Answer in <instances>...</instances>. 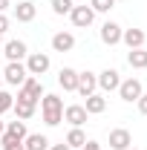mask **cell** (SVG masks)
Returning <instances> with one entry per match:
<instances>
[{"label": "cell", "mask_w": 147, "mask_h": 150, "mask_svg": "<svg viewBox=\"0 0 147 150\" xmlns=\"http://www.w3.org/2000/svg\"><path fill=\"white\" fill-rule=\"evenodd\" d=\"M127 150H139V147H127Z\"/></svg>", "instance_id": "35"}, {"label": "cell", "mask_w": 147, "mask_h": 150, "mask_svg": "<svg viewBox=\"0 0 147 150\" xmlns=\"http://www.w3.org/2000/svg\"><path fill=\"white\" fill-rule=\"evenodd\" d=\"M75 93H81L84 98L92 93H98V75L90 72V69H84V72H78V87H75Z\"/></svg>", "instance_id": "7"}, {"label": "cell", "mask_w": 147, "mask_h": 150, "mask_svg": "<svg viewBox=\"0 0 147 150\" xmlns=\"http://www.w3.org/2000/svg\"><path fill=\"white\" fill-rule=\"evenodd\" d=\"M69 20H72L75 29H87V26H92V20H95V12H92V6H72Z\"/></svg>", "instance_id": "6"}, {"label": "cell", "mask_w": 147, "mask_h": 150, "mask_svg": "<svg viewBox=\"0 0 147 150\" xmlns=\"http://www.w3.org/2000/svg\"><path fill=\"white\" fill-rule=\"evenodd\" d=\"M3 133H6V136H12V139H20V142H23V139L29 136V130H26V121H20V118H15V121H9Z\"/></svg>", "instance_id": "20"}, {"label": "cell", "mask_w": 147, "mask_h": 150, "mask_svg": "<svg viewBox=\"0 0 147 150\" xmlns=\"http://www.w3.org/2000/svg\"><path fill=\"white\" fill-rule=\"evenodd\" d=\"M72 0H52V12H55V15H69V12H72Z\"/></svg>", "instance_id": "25"}, {"label": "cell", "mask_w": 147, "mask_h": 150, "mask_svg": "<svg viewBox=\"0 0 147 150\" xmlns=\"http://www.w3.org/2000/svg\"><path fill=\"white\" fill-rule=\"evenodd\" d=\"M0 46H3V35H0Z\"/></svg>", "instance_id": "34"}, {"label": "cell", "mask_w": 147, "mask_h": 150, "mask_svg": "<svg viewBox=\"0 0 147 150\" xmlns=\"http://www.w3.org/2000/svg\"><path fill=\"white\" fill-rule=\"evenodd\" d=\"M23 147L26 150H49V139H46L43 133H29V136L23 139Z\"/></svg>", "instance_id": "18"}, {"label": "cell", "mask_w": 147, "mask_h": 150, "mask_svg": "<svg viewBox=\"0 0 147 150\" xmlns=\"http://www.w3.org/2000/svg\"><path fill=\"white\" fill-rule=\"evenodd\" d=\"M110 147L112 150H127V147H133V133L124 130V127L110 130Z\"/></svg>", "instance_id": "11"}, {"label": "cell", "mask_w": 147, "mask_h": 150, "mask_svg": "<svg viewBox=\"0 0 147 150\" xmlns=\"http://www.w3.org/2000/svg\"><path fill=\"white\" fill-rule=\"evenodd\" d=\"M121 32H124V29H121L118 23L107 20V23L101 26V32H98V35H101V40H104L107 46H115V43H121Z\"/></svg>", "instance_id": "12"}, {"label": "cell", "mask_w": 147, "mask_h": 150, "mask_svg": "<svg viewBox=\"0 0 147 150\" xmlns=\"http://www.w3.org/2000/svg\"><path fill=\"white\" fill-rule=\"evenodd\" d=\"M127 64L133 69H147V49L144 46H141V49H130L127 52Z\"/></svg>", "instance_id": "19"}, {"label": "cell", "mask_w": 147, "mask_h": 150, "mask_svg": "<svg viewBox=\"0 0 147 150\" xmlns=\"http://www.w3.org/2000/svg\"><path fill=\"white\" fill-rule=\"evenodd\" d=\"M3 32H9V18H6V15H0V35H3Z\"/></svg>", "instance_id": "29"}, {"label": "cell", "mask_w": 147, "mask_h": 150, "mask_svg": "<svg viewBox=\"0 0 147 150\" xmlns=\"http://www.w3.org/2000/svg\"><path fill=\"white\" fill-rule=\"evenodd\" d=\"M115 93L121 95V101L133 104V101H139V98H141L144 87H141V81H139V78H127V81H121V84H118V90H115Z\"/></svg>", "instance_id": "5"}, {"label": "cell", "mask_w": 147, "mask_h": 150, "mask_svg": "<svg viewBox=\"0 0 147 150\" xmlns=\"http://www.w3.org/2000/svg\"><path fill=\"white\" fill-rule=\"evenodd\" d=\"M64 118H66L72 127H84L87 118H90V112L84 110V104H69V107H64Z\"/></svg>", "instance_id": "10"}, {"label": "cell", "mask_w": 147, "mask_h": 150, "mask_svg": "<svg viewBox=\"0 0 147 150\" xmlns=\"http://www.w3.org/2000/svg\"><path fill=\"white\" fill-rule=\"evenodd\" d=\"M49 150H72L66 142H61V144H49Z\"/></svg>", "instance_id": "30"}, {"label": "cell", "mask_w": 147, "mask_h": 150, "mask_svg": "<svg viewBox=\"0 0 147 150\" xmlns=\"http://www.w3.org/2000/svg\"><path fill=\"white\" fill-rule=\"evenodd\" d=\"M15 115H18L20 121H29L32 115H35V110H37V104H29V101H15Z\"/></svg>", "instance_id": "21"}, {"label": "cell", "mask_w": 147, "mask_h": 150, "mask_svg": "<svg viewBox=\"0 0 147 150\" xmlns=\"http://www.w3.org/2000/svg\"><path fill=\"white\" fill-rule=\"evenodd\" d=\"M144 40H147L144 29H124V32H121V43H127L130 49H141Z\"/></svg>", "instance_id": "16"}, {"label": "cell", "mask_w": 147, "mask_h": 150, "mask_svg": "<svg viewBox=\"0 0 147 150\" xmlns=\"http://www.w3.org/2000/svg\"><path fill=\"white\" fill-rule=\"evenodd\" d=\"M84 142H87V133L81 130V127H72V130L66 133V144L69 147H84Z\"/></svg>", "instance_id": "22"}, {"label": "cell", "mask_w": 147, "mask_h": 150, "mask_svg": "<svg viewBox=\"0 0 147 150\" xmlns=\"http://www.w3.org/2000/svg\"><path fill=\"white\" fill-rule=\"evenodd\" d=\"M0 147H3V150H26L20 139H12V136H6V133L0 136Z\"/></svg>", "instance_id": "23"}, {"label": "cell", "mask_w": 147, "mask_h": 150, "mask_svg": "<svg viewBox=\"0 0 147 150\" xmlns=\"http://www.w3.org/2000/svg\"><path fill=\"white\" fill-rule=\"evenodd\" d=\"M136 104H139V112H141V115H147V93H141V98H139Z\"/></svg>", "instance_id": "27"}, {"label": "cell", "mask_w": 147, "mask_h": 150, "mask_svg": "<svg viewBox=\"0 0 147 150\" xmlns=\"http://www.w3.org/2000/svg\"><path fill=\"white\" fill-rule=\"evenodd\" d=\"M58 84L64 87V93H75V87H78V69L64 67V69L58 72Z\"/></svg>", "instance_id": "15"}, {"label": "cell", "mask_w": 147, "mask_h": 150, "mask_svg": "<svg viewBox=\"0 0 147 150\" xmlns=\"http://www.w3.org/2000/svg\"><path fill=\"white\" fill-rule=\"evenodd\" d=\"M49 67H52V61H49L46 52H29V55H26V72L35 75V78L37 75H46Z\"/></svg>", "instance_id": "4"}, {"label": "cell", "mask_w": 147, "mask_h": 150, "mask_svg": "<svg viewBox=\"0 0 147 150\" xmlns=\"http://www.w3.org/2000/svg\"><path fill=\"white\" fill-rule=\"evenodd\" d=\"M3 55H6V61H26L29 49H26V43L20 38H15V40H6L3 43Z\"/></svg>", "instance_id": "8"}, {"label": "cell", "mask_w": 147, "mask_h": 150, "mask_svg": "<svg viewBox=\"0 0 147 150\" xmlns=\"http://www.w3.org/2000/svg\"><path fill=\"white\" fill-rule=\"evenodd\" d=\"M43 98V84H40V78L35 75H29L23 84L18 87V101H29V104H37Z\"/></svg>", "instance_id": "2"}, {"label": "cell", "mask_w": 147, "mask_h": 150, "mask_svg": "<svg viewBox=\"0 0 147 150\" xmlns=\"http://www.w3.org/2000/svg\"><path fill=\"white\" fill-rule=\"evenodd\" d=\"M12 107H15V95L6 93V90H0V115H3V112H9Z\"/></svg>", "instance_id": "26"}, {"label": "cell", "mask_w": 147, "mask_h": 150, "mask_svg": "<svg viewBox=\"0 0 147 150\" xmlns=\"http://www.w3.org/2000/svg\"><path fill=\"white\" fill-rule=\"evenodd\" d=\"M90 6H92V12H95V15H98V12H101V15H107L112 6H115V0H90Z\"/></svg>", "instance_id": "24"}, {"label": "cell", "mask_w": 147, "mask_h": 150, "mask_svg": "<svg viewBox=\"0 0 147 150\" xmlns=\"http://www.w3.org/2000/svg\"><path fill=\"white\" fill-rule=\"evenodd\" d=\"M40 115H43V121L49 127H58L64 121V98L55 95V93H43V98H40Z\"/></svg>", "instance_id": "1"}, {"label": "cell", "mask_w": 147, "mask_h": 150, "mask_svg": "<svg viewBox=\"0 0 147 150\" xmlns=\"http://www.w3.org/2000/svg\"><path fill=\"white\" fill-rule=\"evenodd\" d=\"M81 150H101V144H98V142H92V139H87V142H84V147Z\"/></svg>", "instance_id": "28"}, {"label": "cell", "mask_w": 147, "mask_h": 150, "mask_svg": "<svg viewBox=\"0 0 147 150\" xmlns=\"http://www.w3.org/2000/svg\"><path fill=\"white\" fill-rule=\"evenodd\" d=\"M118 84H121V72L118 69H104V72H98V90H104V93H115L118 90Z\"/></svg>", "instance_id": "9"}, {"label": "cell", "mask_w": 147, "mask_h": 150, "mask_svg": "<svg viewBox=\"0 0 147 150\" xmlns=\"http://www.w3.org/2000/svg\"><path fill=\"white\" fill-rule=\"evenodd\" d=\"M37 15V6L32 3V0H20L18 6H15V18H18V23H32Z\"/></svg>", "instance_id": "14"}, {"label": "cell", "mask_w": 147, "mask_h": 150, "mask_svg": "<svg viewBox=\"0 0 147 150\" xmlns=\"http://www.w3.org/2000/svg\"><path fill=\"white\" fill-rule=\"evenodd\" d=\"M72 49H75L72 32H55L52 35V52H72Z\"/></svg>", "instance_id": "13"}, {"label": "cell", "mask_w": 147, "mask_h": 150, "mask_svg": "<svg viewBox=\"0 0 147 150\" xmlns=\"http://www.w3.org/2000/svg\"><path fill=\"white\" fill-rule=\"evenodd\" d=\"M0 90H3V75H0Z\"/></svg>", "instance_id": "33"}, {"label": "cell", "mask_w": 147, "mask_h": 150, "mask_svg": "<svg viewBox=\"0 0 147 150\" xmlns=\"http://www.w3.org/2000/svg\"><path fill=\"white\" fill-rule=\"evenodd\" d=\"M3 130H6V121H0V136H3Z\"/></svg>", "instance_id": "32"}, {"label": "cell", "mask_w": 147, "mask_h": 150, "mask_svg": "<svg viewBox=\"0 0 147 150\" xmlns=\"http://www.w3.org/2000/svg\"><path fill=\"white\" fill-rule=\"evenodd\" d=\"M26 78H29V72H26V64H23V61H9V64H6L3 81H6L9 87H20Z\"/></svg>", "instance_id": "3"}, {"label": "cell", "mask_w": 147, "mask_h": 150, "mask_svg": "<svg viewBox=\"0 0 147 150\" xmlns=\"http://www.w3.org/2000/svg\"><path fill=\"white\" fill-rule=\"evenodd\" d=\"M6 9H9V0H0V15H6Z\"/></svg>", "instance_id": "31"}, {"label": "cell", "mask_w": 147, "mask_h": 150, "mask_svg": "<svg viewBox=\"0 0 147 150\" xmlns=\"http://www.w3.org/2000/svg\"><path fill=\"white\" fill-rule=\"evenodd\" d=\"M84 110L90 112V115H101V112L107 110V98L101 93H92V95H87V104H84Z\"/></svg>", "instance_id": "17"}]
</instances>
